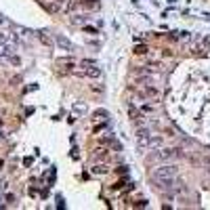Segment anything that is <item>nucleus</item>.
I'll list each match as a JSON object with an SVG mask.
<instances>
[{
    "mask_svg": "<svg viewBox=\"0 0 210 210\" xmlns=\"http://www.w3.org/2000/svg\"><path fill=\"white\" fill-rule=\"evenodd\" d=\"M151 130L147 128V126H139L137 128V145H139V149H149V145H151Z\"/></svg>",
    "mask_w": 210,
    "mask_h": 210,
    "instance_id": "3",
    "label": "nucleus"
},
{
    "mask_svg": "<svg viewBox=\"0 0 210 210\" xmlns=\"http://www.w3.org/2000/svg\"><path fill=\"white\" fill-rule=\"evenodd\" d=\"M128 116H130V120H133V124L137 128L145 124V113L141 112V109H137L134 105H128Z\"/></svg>",
    "mask_w": 210,
    "mask_h": 210,
    "instance_id": "6",
    "label": "nucleus"
},
{
    "mask_svg": "<svg viewBox=\"0 0 210 210\" xmlns=\"http://www.w3.org/2000/svg\"><path fill=\"white\" fill-rule=\"evenodd\" d=\"M80 4H82L84 8H99V7H101V2H99V0H80Z\"/></svg>",
    "mask_w": 210,
    "mask_h": 210,
    "instance_id": "7",
    "label": "nucleus"
},
{
    "mask_svg": "<svg viewBox=\"0 0 210 210\" xmlns=\"http://www.w3.org/2000/svg\"><path fill=\"white\" fill-rule=\"evenodd\" d=\"M181 149H176V147H164L160 151H155L151 158L154 160H160V162H166V160H175V158H181Z\"/></svg>",
    "mask_w": 210,
    "mask_h": 210,
    "instance_id": "4",
    "label": "nucleus"
},
{
    "mask_svg": "<svg viewBox=\"0 0 210 210\" xmlns=\"http://www.w3.org/2000/svg\"><path fill=\"white\" fill-rule=\"evenodd\" d=\"M57 65H63L65 70H71L76 63H74V59H59V61H57Z\"/></svg>",
    "mask_w": 210,
    "mask_h": 210,
    "instance_id": "9",
    "label": "nucleus"
},
{
    "mask_svg": "<svg viewBox=\"0 0 210 210\" xmlns=\"http://www.w3.org/2000/svg\"><path fill=\"white\" fill-rule=\"evenodd\" d=\"M55 2H63V0H55Z\"/></svg>",
    "mask_w": 210,
    "mask_h": 210,
    "instance_id": "17",
    "label": "nucleus"
},
{
    "mask_svg": "<svg viewBox=\"0 0 210 210\" xmlns=\"http://www.w3.org/2000/svg\"><path fill=\"white\" fill-rule=\"evenodd\" d=\"M126 172H128V170H126V166H120L118 168V175H126Z\"/></svg>",
    "mask_w": 210,
    "mask_h": 210,
    "instance_id": "15",
    "label": "nucleus"
},
{
    "mask_svg": "<svg viewBox=\"0 0 210 210\" xmlns=\"http://www.w3.org/2000/svg\"><path fill=\"white\" fill-rule=\"evenodd\" d=\"M57 42L61 44L63 49H67V50H74V46H71V44H70L67 40H65V38H61V36H57Z\"/></svg>",
    "mask_w": 210,
    "mask_h": 210,
    "instance_id": "12",
    "label": "nucleus"
},
{
    "mask_svg": "<svg viewBox=\"0 0 210 210\" xmlns=\"http://www.w3.org/2000/svg\"><path fill=\"white\" fill-rule=\"evenodd\" d=\"M175 179H176V166L175 164H164V166L155 168L154 172H151V181H154V187L158 189V191L172 189Z\"/></svg>",
    "mask_w": 210,
    "mask_h": 210,
    "instance_id": "1",
    "label": "nucleus"
},
{
    "mask_svg": "<svg viewBox=\"0 0 210 210\" xmlns=\"http://www.w3.org/2000/svg\"><path fill=\"white\" fill-rule=\"evenodd\" d=\"M92 172H95V175H107L109 168H107V164H97V166L92 168Z\"/></svg>",
    "mask_w": 210,
    "mask_h": 210,
    "instance_id": "8",
    "label": "nucleus"
},
{
    "mask_svg": "<svg viewBox=\"0 0 210 210\" xmlns=\"http://www.w3.org/2000/svg\"><path fill=\"white\" fill-rule=\"evenodd\" d=\"M109 113H107V109H97V112L92 113V118L95 120H103V118H107Z\"/></svg>",
    "mask_w": 210,
    "mask_h": 210,
    "instance_id": "11",
    "label": "nucleus"
},
{
    "mask_svg": "<svg viewBox=\"0 0 210 210\" xmlns=\"http://www.w3.org/2000/svg\"><path fill=\"white\" fill-rule=\"evenodd\" d=\"M145 53H147L145 44H137V46H134V55H145Z\"/></svg>",
    "mask_w": 210,
    "mask_h": 210,
    "instance_id": "13",
    "label": "nucleus"
},
{
    "mask_svg": "<svg viewBox=\"0 0 210 210\" xmlns=\"http://www.w3.org/2000/svg\"><path fill=\"white\" fill-rule=\"evenodd\" d=\"M160 145H162L160 137H151V145H149V147H160Z\"/></svg>",
    "mask_w": 210,
    "mask_h": 210,
    "instance_id": "14",
    "label": "nucleus"
},
{
    "mask_svg": "<svg viewBox=\"0 0 210 210\" xmlns=\"http://www.w3.org/2000/svg\"><path fill=\"white\" fill-rule=\"evenodd\" d=\"M107 155H109V151H107V149H97L95 160H107Z\"/></svg>",
    "mask_w": 210,
    "mask_h": 210,
    "instance_id": "10",
    "label": "nucleus"
},
{
    "mask_svg": "<svg viewBox=\"0 0 210 210\" xmlns=\"http://www.w3.org/2000/svg\"><path fill=\"white\" fill-rule=\"evenodd\" d=\"M137 95H139L143 101H154V103H158L162 97L160 88L155 86V84H143V86H139L137 88Z\"/></svg>",
    "mask_w": 210,
    "mask_h": 210,
    "instance_id": "2",
    "label": "nucleus"
},
{
    "mask_svg": "<svg viewBox=\"0 0 210 210\" xmlns=\"http://www.w3.org/2000/svg\"><path fill=\"white\" fill-rule=\"evenodd\" d=\"M208 172H210V168H208Z\"/></svg>",
    "mask_w": 210,
    "mask_h": 210,
    "instance_id": "18",
    "label": "nucleus"
},
{
    "mask_svg": "<svg viewBox=\"0 0 210 210\" xmlns=\"http://www.w3.org/2000/svg\"><path fill=\"white\" fill-rule=\"evenodd\" d=\"M40 40L44 42V44H50V40H49V38H46V36H44V34H40Z\"/></svg>",
    "mask_w": 210,
    "mask_h": 210,
    "instance_id": "16",
    "label": "nucleus"
},
{
    "mask_svg": "<svg viewBox=\"0 0 210 210\" xmlns=\"http://www.w3.org/2000/svg\"><path fill=\"white\" fill-rule=\"evenodd\" d=\"M82 67L84 70L78 71V76H82V78H99L101 76V70H99L97 65H95V61H82Z\"/></svg>",
    "mask_w": 210,
    "mask_h": 210,
    "instance_id": "5",
    "label": "nucleus"
}]
</instances>
